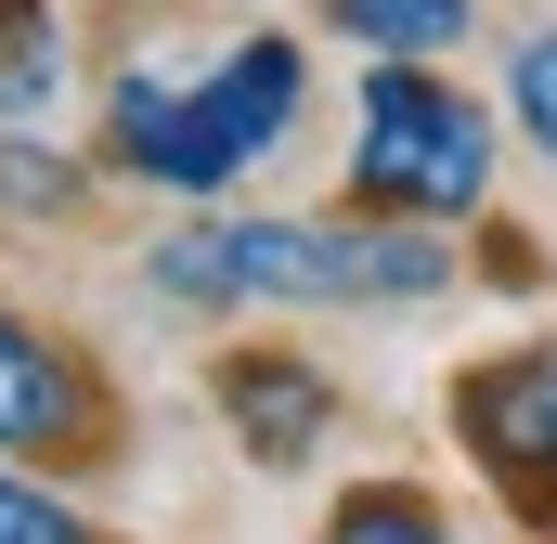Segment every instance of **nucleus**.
Segmentation results:
<instances>
[{
    "mask_svg": "<svg viewBox=\"0 0 557 544\" xmlns=\"http://www.w3.org/2000/svg\"><path fill=\"white\" fill-rule=\"evenodd\" d=\"M143 285L182 311H389V298H441L454 247L428 221H285V208H221L143 247Z\"/></svg>",
    "mask_w": 557,
    "mask_h": 544,
    "instance_id": "obj_1",
    "label": "nucleus"
},
{
    "mask_svg": "<svg viewBox=\"0 0 557 544\" xmlns=\"http://www.w3.org/2000/svg\"><path fill=\"white\" fill-rule=\"evenodd\" d=\"M493 104L454 91L441 65H363V104H350V208L376 221H467L493 195Z\"/></svg>",
    "mask_w": 557,
    "mask_h": 544,
    "instance_id": "obj_2",
    "label": "nucleus"
},
{
    "mask_svg": "<svg viewBox=\"0 0 557 544\" xmlns=\"http://www.w3.org/2000/svg\"><path fill=\"white\" fill-rule=\"evenodd\" d=\"M454 441L493 467V493H506L519 519H545V532H557V337L467 363V390H454Z\"/></svg>",
    "mask_w": 557,
    "mask_h": 544,
    "instance_id": "obj_3",
    "label": "nucleus"
},
{
    "mask_svg": "<svg viewBox=\"0 0 557 544\" xmlns=\"http://www.w3.org/2000/svg\"><path fill=\"white\" fill-rule=\"evenodd\" d=\"M104 169H131L156 195H221V182H247L234 131L208 118V78H169V65H117V91H104Z\"/></svg>",
    "mask_w": 557,
    "mask_h": 544,
    "instance_id": "obj_4",
    "label": "nucleus"
},
{
    "mask_svg": "<svg viewBox=\"0 0 557 544\" xmlns=\"http://www.w3.org/2000/svg\"><path fill=\"white\" fill-rule=\"evenodd\" d=\"M78 441H104V376L0 298V467H26V454H78Z\"/></svg>",
    "mask_w": 557,
    "mask_h": 544,
    "instance_id": "obj_5",
    "label": "nucleus"
},
{
    "mask_svg": "<svg viewBox=\"0 0 557 544\" xmlns=\"http://www.w3.org/2000/svg\"><path fill=\"white\" fill-rule=\"evenodd\" d=\"M195 78H208V118L234 131V156H247V169H260V156H285V143H298V118H311V52H298L285 26L221 39Z\"/></svg>",
    "mask_w": 557,
    "mask_h": 544,
    "instance_id": "obj_6",
    "label": "nucleus"
},
{
    "mask_svg": "<svg viewBox=\"0 0 557 544\" xmlns=\"http://www.w3.org/2000/svg\"><path fill=\"white\" fill-rule=\"evenodd\" d=\"M221 415H234L247 467H311L324 428H337V390H324V363H298V350H234V363H221Z\"/></svg>",
    "mask_w": 557,
    "mask_h": 544,
    "instance_id": "obj_7",
    "label": "nucleus"
},
{
    "mask_svg": "<svg viewBox=\"0 0 557 544\" xmlns=\"http://www.w3.org/2000/svg\"><path fill=\"white\" fill-rule=\"evenodd\" d=\"M363 65H441L467 26H480V0H311Z\"/></svg>",
    "mask_w": 557,
    "mask_h": 544,
    "instance_id": "obj_8",
    "label": "nucleus"
},
{
    "mask_svg": "<svg viewBox=\"0 0 557 544\" xmlns=\"http://www.w3.org/2000/svg\"><path fill=\"white\" fill-rule=\"evenodd\" d=\"M52 104H65V13L0 0V131H39Z\"/></svg>",
    "mask_w": 557,
    "mask_h": 544,
    "instance_id": "obj_9",
    "label": "nucleus"
},
{
    "mask_svg": "<svg viewBox=\"0 0 557 544\" xmlns=\"http://www.w3.org/2000/svg\"><path fill=\"white\" fill-rule=\"evenodd\" d=\"M324 544H467V532H454V506L416 493V480H350L337 519H324Z\"/></svg>",
    "mask_w": 557,
    "mask_h": 544,
    "instance_id": "obj_10",
    "label": "nucleus"
},
{
    "mask_svg": "<svg viewBox=\"0 0 557 544\" xmlns=\"http://www.w3.org/2000/svg\"><path fill=\"white\" fill-rule=\"evenodd\" d=\"M506 131H519V143L557 169V26L506 39Z\"/></svg>",
    "mask_w": 557,
    "mask_h": 544,
    "instance_id": "obj_11",
    "label": "nucleus"
},
{
    "mask_svg": "<svg viewBox=\"0 0 557 544\" xmlns=\"http://www.w3.org/2000/svg\"><path fill=\"white\" fill-rule=\"evenodd\" d=\"M78 156H52V143H26V131H0V208H78Z\"/></svg>",
    "mask_w": 557,
    "mask_h": 544,
    "instance_id": "obj_12",
    "label": "nucleus"
},
{
    "mask_svg": "<svg viewBox=\"0 0 557 544\" xmlns=\"http://www.w3.org/2000/svg\"><path fill=\"white\" fill-rule=\"evenodd\" d=\"M0 544H104V532H91L65 493H39L26 467H0Z\"/></svg>",
    "mask_w": 557,
    "mask_h": 544,
    "instance_id": "obj_13",
    "label": "nucleus"
}]
</instances>
